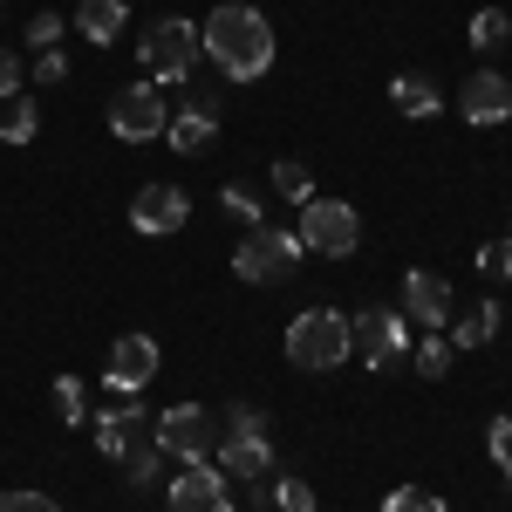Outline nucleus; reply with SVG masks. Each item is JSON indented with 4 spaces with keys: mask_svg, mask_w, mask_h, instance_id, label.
Wrapping results in <instances>:
<instances>
[{
    "mask_svg": "<svg viewBox=\"0 0 512 512\" xmlns=\"http://www.w3.org/2000/svg\"><path fill=\"white\" fill-rule=\"evenodd\" d=\"M246 506H253V512H274V472H267V478H246Z\"/></svg>",
    "mask_w": 512,
    "mask_h": 512,
    "instance_id": "36",
    "label": "nucleus"
},
{
    "mask_svg": "<svg viewBox=\"0 0 512 512\" xmlns=\"http://www.w3.org/2000/svg\"><path fill=\"white\" fill-rule=\"evenodd\" d=\"M123 21H130V0H82L76 7V28L89 41H103V48L123 35Z\"/></svg>",
    "mask_w": 512,
    "mask_h": 512,
    "instance_id": "16",
    "label": "nucleus"
},
{
    "mask_svg": "<svg viewBox=\"0 0 512 512\" xmlns=\"http://www.w3.org/2000/svg\"><path fill=\"white\" fill-rule=\"evenodd\" d=\"M164 123H171V96L151 76L110 96V137H123V144H151V137H164Z\"/></svg>",
    "mask_w": 512,
    "mask_h": 512,
    "instance_id": "8",
    "label": "nucleus"
},
{
    "mask_svg": "<svg viewBox=\"0 0 512 512\" xmlns=\"http://www.w3.org/2000/svg\"><path fill=\"white\" fill-rule=\"evenodd\" d=\"M96 451L103 458H117L123 472H130V485H151L164 465L158 437H151V417L137 410V403H117V410H103L96 417Z\"/></svg>",
    "mask_w": 512,
    "mask_h": 512,
    "instance_id": "3",
    "label": "nucleus"
},
{
    "mask_svg": "<svg viewBox=\"0 0 512 512\" xmlns=\"http://www.w3.org/2000/svg\"><path fill=\"white\" fill-rule=\"evenodd\" d=\"M219 472L226 478H267L274 472V444L267 437H219Z\"/></svg>",
    "mask_w": 512,
    "mask_h": 512,
    "instance_id": "15",
    "label": "nucleus"
},
{
    "mask_svg": "<svg viewBox=\"0 0 512 512\" xmlns=\"http://www.w3.org/2000/svg\"><path fill=\"white\" fill-rule=\"evenodd\" d=\"M158 362L164 355H158L151 335H117V342H110V362H103V383H110L117 396H137L151 376H158Z\"/></svg>",
    "mask_w": 512,
    "mask_h": 512,
    "instance_id": "11",
    "label": "nucleus"
},
{
    "mask_svg": "<svg viewBox=\"0 0 512 512\" xmlns=\"http://www.w3.org/2000/svg\"><path fill=\"white\" fill-rule=\"evenodd\" d=\"M458 117L478 123V130L506 123V117H512V82L499 76V69H478V76H465V89H458Z\"/></svg>",
    "mask_w": 512,
    "mask_h": 512,
    "instance_id": "13",
    "label": "nucleus"
},
{
    "mask_svg": "<svg viewBox=\"0 0 512 512\" xmlns=\"http://www.w3.org/2000/svg\"><path fill=\"white\" fill-rule=\"evenodd\" d=\"M274 506H280V512H315L308 478H274Z\"/></svg>",
    "mask_w": 512,
    "mask_h": 512,
    "instance_id": "29",
    "label": "nucleus"
},
{
    "mask_svg": "<svg viewBox=\"0 0 512 512\" xmlns=\"http://www.w3.org/2000/svg\"><path fill=\"white\" fill-rule=\"evenodd\" d=\"M212 130H219L212 117H192V110H178V117L164 123V144H171L178 158H198V151L212 144Z\"/></svg>",
    "mask_w": 512,
    "mask_h": 512,
    "instance_id": "19",
    "label": "nucleus"
},
{
    "mask_svg": "<svg viewBox=\"0 0 512 512\" xmlns=\"http://www.w3.org/2000/svg\"><path fill=\"white\" fill-rule=\"evenodd\" d=\"M294 267H301V233H287V226H253L233 246V274L246 287H280V280H294Z\"/></svg>",
    "mask_w": 512,
    "mask_h": 512,
    "instance_id": "5",
    "label": "nucleus"
},
{
    "mask_svg": "<svg viewBox=\"0 0 512 512\" xmlns=\"http://www.w3.org/2000/svg\"><path fill=\"white\" fill-rule=\"evenodd\" d=\"M0 512H62L48 492H28V485H14V492H0Z\"/></svg>",
    "mask_w": 512,
    "mask_h": 512,
    "instance_id": "31",
    "label": "nucleus"
},
{
    "mask_svg": "<svg viewBox=\"0 0 512 512\" xmlns=\"http://www.w3.org/2000/svg\"><path fill=\"white\" fill-rule=\"evenodd\" d=\"M7 96H21V55L14 48H0V103Z\"/></svg>",
    "mask_w": 512,
    "mask_h": 512,
    "instance_id": "34",
    "label": "nucleus"
},
{
    "mask_svg": "<svg viewBox=\"0 0 512 512\" xmlns=\"http://www.w3.org/2000/svg\"><path fill=\"white\" fill-rule=\"evenodd\" d=\"M137 55H144V69H151L158 89H185L192 69L205 62V35H198V21H185V14H164L158 28L137 41Z\"/></svg>",
    "mask_w": 512,
    "mask_h": 512,
    "instance_id": "4",
    "label": "nucleus"
},
{
    "mask_svg": "<svg viewBox=\"0 0 512 512\" xmlns=\"http://www.w3.org/2000/svg\"><path fill=\"white\" fill-rule=\"evenodd\" d=\"M287 362L294 369H308V376H328V369H342L355 355L349 342V315H335V308H301V315L287 321Z\"/></svg>",
    "mask_w": 512,
    "mask_h": 512,
    "instance_id": "2",
    "label": "nucleus"
},
{
    "mask_svg": "<svg viewBox=\"0 0 512 512\" xmlns=\"http://www.w3.org/2000/svg\"><path fill=\"white\" fill-rule=\"evenodd\" d=\"M198 35H205V55L233 82H260L274 69V21L246 0H219L212 21H198Z\"/></svg>",
    "mask_w": 512,
    "mask_h": 512,
    "instance_id": "1",
    "label": "nucleus"
},
{
    "mask_svg": "<svg viewBox=\"0 0 512 512\" xmlns=\"http://www.w3.org/2000/svg\"><path fill=\"white\" fill-rule=\"evenodd\" d=\"M390 103L403 110V117H437V103H444V96H437V82H431V76L403 69V76L390 82Z\"/></svg>",
    "mask_w": 512,
    "mask_h": 512,
    "instance_id": "18",
    "label": "nucleus"
},
{
    "mask_svg": "<svg viewBox=\"0 0 512 512\" xmlns=\"http://www.w3.org/2000/svg\"><path fill=\"white\" fill-rule=\"evenodd\" d=\"M246 7H253V0H246Z\"/></svg>",
    "mask_w": 512,
    "mask_h": 512,
    "instance_id": "37",
    "label": "nucleus"
},
{
    "mask_svg": "<svg viewBox=\"0 0 512 512\" xmlns=\"http://www.w3.org/2000/svg\"><path fill=\"white\" fill-rule=\"evenodd\" d=\"M485 451H492L499 478H512V417H492V424H485Z\"/></svg>",
    "mask_w": 512,
    "mask_h": 512,
    "instance_id": "27",
    "label": "nucleus"
},
{
    "mask_svg": "<svg viewBox=\"0 0 512 512\" xmlns=\"http://www.w3.org/2000/svg\"><path fill=\"white\" fill-rule=\"evenodd\" d=\"M219 437H267V410L233 403V410H226V431H219Z\"/></svg>",
    "mask_w": 512,
    "mask_h": 512,
    "instance_id": "28",
    "label": "nucleus"
},
{
    "mask_svg": "<svg viewBox=\"0 0 512 512\" xmlns=\"http://www.w3.org/2000/svg\"><path fill=\"white\" fill-rule=\"evenodd\" d=\"M151 437H158L164 458L198 465V458H212V451H219V417H212L205 403H171L164 417H151Z\"/></svg>",
    "mask_w": 512,
    "mask_h": 512,
    "instance_id": "7",
    "label": "nucleus"
},
{
    "mask_svg": "<svg viewBox=\"0 0 512 512\" xmlns=\"http://www.w3.org/2000/svg\"><path fill=\"white\" fill-rule=\"evenodd\" d=\"M301 253H321V260H349L355 246H362V219H355V205H342V198H308L301 205Z\"/></svg>",
    "mask_w": 512,
    "mask_h": 512,
    "instance_id": "6",
    "label": "nucleus"
},
{
    "mask_svg": "<svg viewBox=\"0 0 512 512\" xmlns=\"http://www.w3.org/2000/svg\"><path fill=\"white\" fill-rule=\"evenodd\" d=\"M185 110H192V117H212V123H219V89H192V82H185Z\"/></svg>",
    "mask_w": 512,
    "mask_h": 512,
    "instance_id": "35",
    "label": "nucleus"
},
{
    "mask_svg": "<svg viewBox=\"0 0 512 512\" xmlns=\"http://www.w3.org/2000/svg\"><path fill=\"white\" fill-rule=\"evenodd\" d=\"M506 41H512V14H506V7H478V14H472V48L499 55Z\"/></svg>",
    "mask_w": 512,
    "mask_h": 512,
    "instance_id": "21",
    "label": "nucleus"
},
{
    "mask_svg": "<svg viewBox=\"0 0 512 512\" xmlns=\"http://www.w3.org/2000/svg\"><path fill=\"white\" fill-rule=\"evenodd\" d=\"M478 267H485V274H499V280H512V233L485 239V246H478Z\"/></svg>",
    "mask_w": 512,
    "mask_h": 512,
    "instance_id": "30",
    "label": "nucleus"
},
{
    "mask_svg": "<svg viewBox=\"0 0 512 512\" xmlns=\"http://www.w3.org/2000/svg\"><path fill=\"white\" fill-rule=\"evenodd\" d=\"M383 512H451L437 492H424V485H396L390 499H383Z\"/></svg>",
    "mask_w": 512,
    "mask_h": 512,
    "instance_id": "25",
    "label": "nucleus"
},
{
    "mask_svg": "<svg viewBox=\"0 0 512 512\" xmlns=\"http://www.w3.org/2000/svg\"><path fill=\"white\" fill-rule=\"evenodd\" d=\"M35 130H41L35 96H7V103H0V137H7V144H35Z\"/></svg>",
    "mask_w": 512,
    "mask_h": 512,
    "instance_id": "20",
    "label": "nucleus"
},
{
    "mask_svg": "<svg viewBox=\"0 0 512 512\" xmlns=\"http://www.w3.org/2000/svg\"><path fill=\"white\" fill-rule=\"evenodd\" d=\"M55 424H89V396L76 376H55Z\"/></svg>",
    "mask_w": 512,
    "mask_h": 512,
    "instance_id": "22",
    "label": "nucleus"
},
{
    "mask_svg": "<svg viewBox=\"0 0 512 512\" xmlns=\"http://www.w3.org/2000/svg\"><path fill=\"white\" fill-rule=\"evenodd\" d=\"M403 321H424V328H451V280L431 274V267H417V274L403 280Z\"/></svg>",
    "mask_w": 512,
    "mask_h": 512,
    "instance_id": "14",
    "label": "nucleus"
},
{
    "mask_svg": "<svg viewBox=\"0 0 512 512\" xmlns=\"http://www.w3.org/2000/svg\"><path fill=\"white\" fill-rule=\"evenodd\" d=\"M35 82H48V89H55V82H69V55H62V48L35 55Z\"/></svg>",
    "mask_w": 512,
    "mask_h": 512,
    "instance_id": "32",
    "label": "nucleus"
},
{
    "mask_svg": "<svg viewBox=\"0 0 512 512\" xmlns=\"http://www.w3.org/2000/svg\"><path fill=\"white\" fill-rule=\"evenodd\" d=\"M506 233H512V226H506Z\"/></svg>",
    "mask_w": 512,
    "mask_h": 512,
    "instance_id": "38",
    "label": "nucleus"
},
{
    "mask_svg": "<svg viewBox=\"0 0 512 512\" xmlns=\"http://www.w3.org/2000/svg\"><path fill=\"white\" fill-rule=\"evenodd\" d=\"M164 506L171 512H233V492H226V472L212 465V458H198L185 472L171 478V492H164Z\"/></svg>",
    "mask_w": 512,
    "mask_h": 512,
    "instance_id": "10",
    "label": "nucleus"
},
{
    "mask_svg": "<svg viewBox=\"0 0 512 512\" xmlns=\"http://www.w3.org/2000/svg\"><path fill=\"white\" fill-rule=\"evenodd\" d=\"M219 212H226V219H239L246 233H253V226H267V219H260V198L246 192V185H226V192H219Z\"/></svg>",
    "mask_w": 512,
    "mask_h": 512,
    "instance_id": "24",
    "label": "nucleus"
},
{
    "mask_svg": "<svg viewBox=\"0 0 512 512\" xmlns=\"http://www.w3.org/2000/svg\"><path fill=\"white\" fill-rule=\"evenodd\" d=\"M349 342L369 369H396L410 355V321H403V308H362V315H349Z\"/></svg>",
    "mask_w": 512,
    "mask_h": 512,
    "instance_id": "9",
    "label": "nucleus"
},
{
    "mask_svg": "<svg viewBox=\"0 0 512 512\" xmlns=\"http://www.w3.org/2000/svg\"><path fill=\"white\" fill-rule=\"evenodd\" d=\"M274 192L287 198V205H308V198H315V178H308V164H274Z\"/></svg>",
    "mask_w": 512,
    "mask_h": 512,
    "instance_id": "23",
    "label": "nucleus"
},
{
    "mask_svg": "<svg viewBox=\"0 0 512 512\" xmlns=\"http://www.w3.org/2000/svg\"><path fill=\"white\" fill-rule=\"evenodd\" d=\"M185 219H192V198H185V185H144V192L130 198V226H137V233H151V239L178 233Z\"/></svg>",
    "mask_w": 512,
    "mask_h": 512,
    "instance_id": "12",
    "label": "nucleus"
},
{
    "mask_svg": "<svg viewBox=\"0 0 512 512\" xmlns=\"http://www.w3.org/2000/svg\"><path fill=\"white\" fill-rule=\"evenodd\" d=\"M492 335H499V301H478L472 315H451V335L444 342L451 349H485Z\"/></svg>",
    "mask_w": 512,
    "mask_h": 512,
    "instance_id": "17",
    "label": "nucleus"
},
{
    "mask_svg": "<svg viewBox=\"0 0 512 512\" xmlns=\"http://www.w3.org/2000/svg\"><path fill=\"white\" fill-rule=\"evenodd\" d=\"M410 355H417V376H431V383H437V376L451 369V355H458V349H451L444 335H431V342H417V349H410Z\"/></svg>",
    "mask_w": 512,
    "mask_h": 512,
    "instance_id": "26",
    "label": "nucleus"
},
{
    "mask_svg": "<svg viewBox=\"0 0 512 512\" xmlns=\"http://www.w3.org/2000/svg\"><path fill=\"white\" fill-rule=\"evenodd\" d=\"M28 41H35L41 55H48V48L62 41V14H35V21H28Z\"/></svg>",
    "mask_w": 512,
    "mask_h": 512,
    "instance_id": "33",
    "label": "nucleus"
}]
</instances>
